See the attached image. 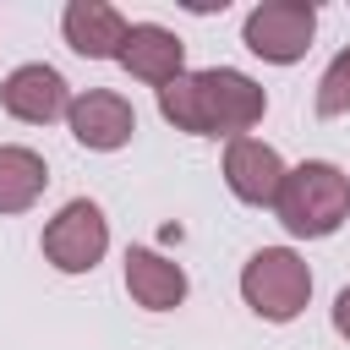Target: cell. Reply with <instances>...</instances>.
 I'll return each instance as SVG.
<instances>
[{
  "label": "cell",
  "instance_id": "1",
  "mask_svg": "<svg viewBox=\"0 0 350 350\" xmlns=\"http://www.w3.org/2000/svg\"><path fill=\"white\" fill-rule=\"evenodd\" d=\"M262 109H268V93L235 66L180 71L175 82L159 88V115L191 137H246L262 120Z\"/></svg>",
  "mask_w": 350,
  "mask_h": 350
},
{
  "label": "cell",
  "instance_id": "12",
  "mask_svg": "<svg viewBox=\"0 0 350 350\" xmlns=\"http://www.w3.org/2000/svg\"><path fill=\"white\" fill-rule=\"evenodd\" d=\"M49 186V170L33 148L0 142V213H27Z\"/></svg>",
  "mask_w": 350,
  "mask_h": 350
},
{
  "label": "cell",
  "instance_id": "7",
  "mask_svg": "<svg viewBox=\"0 0 350 350\" xmlns=\"http://www.w3.org/2000/svg\"><path fill=\"white\" fill-rule=\"evenodd\" d=\"M0 104H5V115L27 120V126H49V120H60V115L71 109V93H66V77H60L55 66L33 60V66H16V71L5 77Z\"/></svg>",
  "mask_w": 350,
  "mask_h": 350
},
{
  "label": "cell",
  "instance_id": "14",
  "mask_svg": "<svg viewBox=\"0 0 350 350\" xmlns=\"http://www.w3.org/2000/svg\"><path fill=\"white\" fill-rule=\"evenodd\" d=\"M334 334H339V339H350V284L334 295Z\"/></svg>",
  "mask_w": 350,
  "mask_h": 350
},
{
  "label": "cell",
  "instance_id": "6",
  "mask_svg": "<svg viewBox=\"0 0 350 350\" xmlns=\"http://www.w3.org/2000/svg\"><path fill=\"white\" fill-rule=\"evenodd\" d=\"M66 126H71V137H77L82 148H93V153H115V148L131 142V131H137V109H131L120 93L93 88V93H82V98H71Z\"/></svg>",
  "mask_w": 350,
  "mask_h": 350
},
{
  "label": "cell",
  "instance_id": "3",
  "mask_svg": "<svg viewBox=\"0 0 350 350\" xmlns=\"http://www.w3.org/2000/svg\"><path fill=\"white\" fill-rule=\"evenodd\" d=\"M241 295H246V306H252L257 317L290 323V317H301V306H306V295H312V268H306L290 246H262V252H252L246 268H241Z\"/></svg>",
  "mask_w": 350,
  "mask_h": 350
},
{
  "label": "cell",
  "instance_id": "13",
  "mask_svg": "<svg viewBox=\"0 0 350 350\" xmlns=\"http://www.w3.org/2000/svg\"><path fill=\"white\" fill-rule=\"evenodd\" d=\"M317 115H350V49H339L317 82Z\"/></svg>",
  "mask_w": 350,
  "mask_h": 350
},
{
  "label": "cell",
  "instance_id": "11",
  "mask_svg": "<svg viewBox=\"0 0 350 350\" xmlns=\"http://www.w3.org/2000/svg\"><path fill=\"white\" fill-rule=\"evenodd\" d=\"M126 290L148 312H175L186 301V268L159 257V252H148V246H131L126 252Z\"/></svg>",
  "mask_w": 350,
  "mask_h": 350
},
{
  "label": "cell",
  "instance_id": "10",
  "mask_svg": "<svg viewBox=\"0 0 350 350\" xmlns=\"http://www.w3.org/2000/svg\"><path fill=\"white\" fill-rule=\"evenodd\" d=\"M60 27H66V44H71L77 55H88V60H115L131 22H126L115 5H104V0H71V5L60 11Z\"/></svg>",
  "mask_w": 350,
  "mask_h": 350
},
{
  "label": "cell",
  "instance_id": "9",
  "mask_svg": "<svg viewBox=\"0 0 350 350\" xmlns=\"http://www.w3.org/2000/svg\"><path fill=\"white\" fill-rule=\"evenodd\" d=\"M115 60H120L137 82L164 88V82H175V77L186 71V44H180L170 27H159V22H131Z\"/></svg>",
  "mask_w": 350,
  "mask_h": 350
},
{
  "label": "cell",
  "instance_id": "2",
  "mask_svg": "<svg viewBox=\"0 0 350 350\" xmlns=\"http://www.w3.org/2000/svg\"><path fill=\"white\" fill-rule=\"evenodd\" d=\"M273 213L290 235L301 241H323L334 235L345 219H350V180L339 164L328 159H306L295 170H284L279 180V197H273Z\"/></svg>",
  "mask_w": 350,
  "mask_h": 350
},
{
  "label": "cell",
  "instance_id": "8",
  "mask_svg": "<svg viewBox=\"0 0 350 350\" xmlns=\"http://www.w3.org/2000/svg\"><path fill=\"white\" fill-rule=\"evenodd\" d=\"M279 180H284V159H279L268 142H257V137H230V142H224V186H230L241 202L273 208Z\"/></svg>",
  "mask_w": 350,
  "mask_h": 350
},
{
  "label": "cell",
  "instance_id": "4",
  "mask_svg": "<svg viewBox=\"0 0 350 350\" xmlns=\"http://www.w3.org/2000/svg\"><path fill=\"white\" fill-rule=\"evenodd\" d=\"M312 33H317V5L312 0H262L257 11H246V49L273 60V66H290L312 49Z\"/></svg>",
  "mask_w": 350,
  "mask_h": 350
},
{
  "label": "cell",
  "instance_id": "5",
  "mask_svg": "<svg viewBox=\"0 0 350 350\" xmlns=\"http://www.w3.org/2000/svg\"><path fill=\"white\" fill-rule=\"evenodd\" d=\"M109 252V219L98 202L88 197H71L49 224H44V257L60 268V273H88L98 268V257Z\"/></svg>",
  "mask_w": 350,
  "mask_h": 350
}]
</instances>
